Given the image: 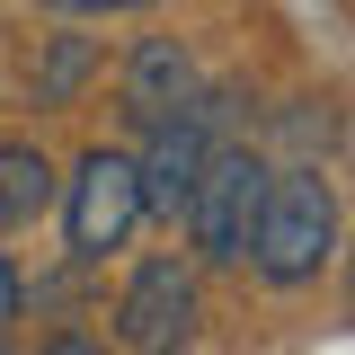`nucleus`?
Here are the masks:
<instances>
[{
    "mask_svg": "<svg viewBox=\"0 0 355 355\" xmlns=\"http://www.w3.org/2000/svg\"><path fill=\"white\" fill-rule=\"evenodd\" d=\"M116 338H125V355H178L196 338V275L178 258L133 266V284L116 293Z\"/></svg>",
    "mask_w": 355,
    "mask_h": 355,
    "instance_id": "39448f33",
    "label": "nucleus"
},
{
    "mask_svg": "<svg viewBox=\"0 0 355 355\" xmlns=\"http://www.w3.org/2000/svg\"><path fill=\"white\" fill-rule=\"evenodd\" d=\"M44 205H53V169H44V151L0 142V231H9V222H36Z\"/></svg>",
    "mask_w": 355,
    "mask_h": 355,
    "instance_id": "0eeeda50",
    "label": "nucleus"
},
{
    "mask_svg": "<svg viewBox=\"0 0 355 355\" xmlns=\"http://www.w3.org/2000/svg\"><path fill=\"white\" fill-rule=\"evenodd\" d=\"M266 187H275V169H266L258 151H249V142H222L214 160H205V178H196V205H187L196 258H214V266H240L249 249H258Z\"/></svg>",
    "mask_w": 355,
    "mask_h": 355,
    "instance_id": "f03ea898",
    "label": "nucleus"
},
{
    "mask_svg": "<svg viewBox=\"0 0 355 355\" xmlns=\"http://www.w3.org/2000/svg\"><path fill=\"white\" fill-rule=\"evenodd\" d=\"M80 80H89V36H53V53H44V71H36V107H62Z\"/></svg>",
    "mask_w": 355,
    "mask_h": 355,
    "instance_id": "6e6552de",
    "label": "nucleus"
},
{
    "mask_svg": "<svg viewBox=\"0 0 355 355\" xmlns=\"http://www.w3.org/2000/svg\"><path fill=\"white\" fill-rule=\"evenodd\" d=\"M196 53L178 36H142L133 44V62H125V107H133V125H160V116H178L187 98H196Z\"/></svg>",
    "mask_w": 355,
    "mask_h": 355,
    "instance_id": "423d86ee",
    "label": "nucleus"
},
{
    "mask_svg": "<svg viewBox=\"0 0 355 355\" xmlns=\"http://www.w3.org/2000/svg\"><path fill=\"white\" fill-rule=\"evenodd\" d=\"M44 9H62V18H107V9H151V0H44Z\"/></svg>",
    "mask_w": 355,
    "mask_h": 355,
    "instance_id": "9d476101",
    "label": "nucleus"
},
{
    "mask_svg": "<svg viewBox=\"0 0 355 355\" xmlns=\"http://www.w3.org/2000/svg\"><path fill=\"white\" fill-rule=\"evenodd\" d=\"M18 302H27V284H18V266H9V249H0V329L18 320Z\"/></svg>",
    "mask_w": 355,
    "mask_h": 355,
    "instance_id": "1a4fd4ad",
    "label": "nucleus"
},
{
    "mask_svg": "<svg viewBox=\"0 0 355 355\" xmlns=\"http://www.w3.org/2000/svg\"><path fill=\"white\" fill-rule=\"evenodd\" d=\"M222 125H231V98H222V89H196L178 116L142 125V133H151V142H142V196H151V214L187 222L196 178H205V160L222 151Z\"/></svg>",
    "mask_w": 355,
    "mask_h": 355,
    "instance_id": "7ed1b4c3",
    "label": "nucleus"
},
{
    "mask_svg": "<svg viewBox=\"0 0 355 355\" xmlns=\"http://www.w3.org/2000/svg\"><path fill=\"white\" fill-rule=\"evenodd\" d=\"M44 355H107V347H98V338H80V329H71V338H53V347H44Z\"/></svg>",
    "mask_w": 355,
    "mask_h": 355,
    "instance_id": "9b49d317",
    "label": "nucleus"
},
{
    "mask_svg": "<svg viewBox=\"0 0 355 355\" xmlns=\"http://www.w3.org/2000/svg\"><path fill=\"white\" fill-rule=\"evenodd\" d=\"M151 214V196H142V160L133 151H89L71 187H62V240H71V258H107V249H125V231Z\"/></svg>",
    "mask_w": 355,
    "mask_h": 355,
    "instance_id": "20e7f679",
    "label": "nucleus"
},
{
    "mask_svg": "<svg viewBox=\"0 0 355 355\" xmlns=\"http://www.w3.org/2000/svg\"><path fill=\"white\" fill-rule=\"evenodd\" d=\"M347 293H355V258H347Z\"/></svg>",
    "mask_w": 355,
    "mask_h": 355,
    "instance_id": "f8f14e48",
    "label": "nucleus"
},
{
    "mask_svg": "<svg viewBox=\"0 0 355 355\" xmlns=\"http://www.w3.org/2000/svg\"><path fill=\"white\" fill-rule=\"evenodd\" d=\"M338 249V196L320 169H284L266 187V214H258V275L266 284H311L320 258Z\"/></svg>",
    "mask_w": 355,
    "mask_h": 355,
    "instance_id": "f257e3e1",
    "label": "nucleus"
}]
</instances>
